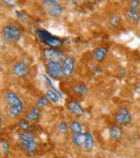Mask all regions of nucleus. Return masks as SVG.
Returning a JSON list of instances; mask_svg holds the SVG:
<instances>
[{
    "label": "nucleus",
    "instance_id": "1",
    "mask_svg": "<svg viewBox=\"0 0 140 158\" xmlns=\"http://www.w3.org/2000/svg\"><path fill=\"white\" fill-rule=\"evenodd\" d=\"M5 98L8 103V111L11 117H18L23 113V107L19 97L13 92H7L5 94Z\"/></svg>",
    "mask_w": 140,
    "mask_h": 158
},
{
    "label": "nucleus",
    "instance_id": "2",
    "mask_svg": "<svg viewBox=\"0 0 140 158\" xmlns=\"http://www.w3.org/2000/svg\"><path fill=\"white\" fill-rule=\"evenodd\" d=\"M19 139H20L21 145L26 151V152L30 156L34 155L35 152H36V148H37V142L33 134L30 131H24L19 135Z\"/></svg>",
    "mask_w": 140,
    "mask_h": 158
},
{
    "label": "nucleus",
    "instance_id": "3",
    "mask_svg": "<svg viewBox=\"0 0 140 158\" xmlns=\"http://www.w3.org/2000/svg\"><path fill=\"white\" fill-rule=\"evenodd\" d=\"M72 142L76 146L85 150H92L93 147V138L89 132L72 134Z\"/></svg>",
    "mask_w": 140,
    "mask_h": 158
},
{
    "label": "nucleus",
    "instance_id": "4",
    "mask_svg": "<svg viewBox=\"0 0 140 158\" xmlns=\"http://www.w3.org/2000/svg\"><path fill=\"white\" fill-rule=\"evenodd\" d=\"M2 36L8 41H18L21 38V32L17 26L15 25H6L2 29Z\"/></svg>",
    "mask_w": 140,
    "mask_h": 158
},
{
    "label": "nucleus",
    "instance_id": "5",
    "mask_svg": "<svg viewBox=\"0 0 140 158\" xmlns=\"http://www.w3.org/2000/svg\"><path fill=\"white\" fill-rule=\"evenodd\" d=\"M42 5L46 12L51 16L58 17L62 14V6L56 0H45V1L42 2Z\"/></svg>",
    "mask_w": 140,
    "mask_h": 158
},
{
    "label": "nucleus",
    "instance_id": "6",
    "mask_svg": "<svg viewBox=\"0 0 140 158\" xmlns=\"http://www.w3.org/2000/svg\"><path fill=\"white\" fill-rule=\"evenodd\" d=\"M132 120V116L130 111L125 109V108H120L115 116H114V121L118 123V124H121V125H126L128 124Z\"/></svg>",
    "mask_w": 140,
    "mask_h": 158
},
{
    "label": "nucleus",
    "instance_id": "7",
    "mask_svg": "<svg viewBox=\"0 0 140 158\" xmlns=\"http://www.w3.org/2000/svg\"><path fill=\"white\" fill-rule=\"evenodd\" d=\"M47 70L50 76L54 79H58L63 76V66L60 62L55 61H49L47 63Z\"/></svg>",
    "mask_w": 140,
    "mask_h": 158
},
{
    "label": "nucleus",
    "instance_id": "8",
    "mask_svg": "<svg viewBox=\"0 0 140 158\" xmlns=\"http://www.w3.org/2000/svg\"><path fill=\"white\" fill-rule=\"evenodd\" d=\"M75 69V62L71 56H65L63 63V74L65 78H70L72 76Z\"/></svg>",
    "mask_w": 140,
    "mask_h": 158
},
{
    "label": "nucleus",
    "instance_id": "9",
    "mask_svg": "<svg viewBox=\"0 0 140 158\" xmlns=\"http://www.w3.org/2000/svg\"><path fill=\"white\" fill-rule=\"evenodd\" d=\"M43 56L49 61H55V62H60L64 58L63 53L60 51L53 48L43 50Z\"/></svg>",
    "mask_w": 140,
    "mask_h": 158
},
{
    "label": "nucleus",
    "instance_id": "10",
    "mask_svg": "<svg viewBox=\"0 0 140 158\" xmlns=\"http://www.w3.org/2000/svg\"><path fill=\"white\" fill-rule=\"evenodd\" d=\"M29 71V69H28V65L26 64L25 62L23 61H21V62H18L16 64L13 66L12 68V72L13 74L16 76V77H24L25 75H27Z\"/></svg>",
    "mask_w": 140,
    "mask_h": 158
},
{
    "label": "nucleus",
    "instance_id": "11",
    "mask_svg": "<svg viewBox=\"0 0 140 158\" xmlns=\"http://www.w3.org/2000/svg\"><path fill=\"white\" fill-rule=\"evenodd\" d=\"M126 18L128 21H130L132 23L136 24L139 22V10L138 9H134V8H128L126 10Z\"/></svg>",
    "mask_w": 140,
    "mask_h": 158
},
{
    "label": "nucleus",
    "instance_id": "12",
    "mask_svg": "<svg viewBox=\"0 0 140 158\" xmlns=\"http://www.w3.org/2000/svg\"><path fill=\"white\" fill-rule=\"evenodd\" d=\"M109 135L111 139L118 140V139H121V137L123 135V131H122L121 127H120L118 125H111L109 128Z\"/></svg>",
    "mask_w": 140,
    "mask_h": 158
},
{
    "label": "nucleus",
    "instance_id": "13",
    "mask_svg": "<svg viewBox=\"0 0 140 158\" xmlns=\"http://www.w3.org/2000/svg\"><path fill=\"white\" fill-rule=\"evenodd\" d=\"M66 107L70 111L76 115H80V114L84 113V110L82 109V107L79 104V102H77L75 100L68 101L66 104Z\"/></svg>",
    "mask_w": 140,
    "mask_h": 158
},
{
    "label": "nucleus",
    "instance_id": "14",
    "mask_svg": "<svg viewBox=\"0 0 140 158\" xmlns=\"http://www.w3.org/2000/svg\"><path fill=\"white\" fill-rule=\"evenodd\" d=\"M108 53V49L105 47H98L93 51V59L96 62H101L104 60Z\"/></svg>",
    "mask_w": 140,
    "mask_h": 158
},
{
    "label": "nucleus",
    "instance_id": "15",
    "mask_svg": "<svg viewBox=\"0 0 140 158\" xmlns=\"http://www.w3.org/2000/svg\"><path fill=\"white\" fill-rule=\"evenodd\" d=\"M39 117V110L38 108H32L26 113V120L28 122H35Z\"/></svg>",
    "mask_w": 140,
    "mask_h": 158
},
{
    "label": "nucleus",
    "instance_id": "16",
    "mask_svg": "<svg viewBox=\"0 0 140 158\" xmlns=\"http://www.w3.org/2000/svg\"><path fill=\"white\" fill-rule=\"evenodd\" d=\"M37 36L39 37V39L41 40V41H43L44 43L49 40V39H51V37H52V35L51 34V33H49L48 31H46V30H40V29H39V30H37Z\"/></svg>",
    "mask_w": 140,
    "mask_h": 158
},
{
    "label": "nucleus",
    "instance_id": "17",
    "mask_svg": "<svg viewBox=\"0 0 140 158\" xmlns=\"http://www.w3.org/2000/svg\"><path fill=\"white\" fill-rule=\"evenodd\" d=\"M73 91L77 94H80V96H85L86 93H87V87L85 84L83 83H78V84H75L73 87H72Z\"/></svg>",
    "mask_w": 140,
    "mask_h": 158
},
{
    "label": "nucleus",
    "instance_id": "18",
    "mask_svg": "<svg viewBox=\"0 0 140 158\" xmlns=\"http://www.w3.org/2000/svg\"><path fill=\"white\" fill-rule=\"evenodd\" d=\"M70 127H71V130L73 132L72 134H80V133H82V130H83L81 123H80L77 121L71 122V123H70Z\"/></svg>",
    "mask_w": 140,
    "mask_h": 158
},
{
    "label": "nucleus",
    "instance_id": "19",
    "mask_svg": "<svg viewBox=\"0 0 140 158\" xmlns=\"http://www.w3.org/2000/svg\"><path fill=\"white\" fill-rule=\"evenodd\" d=\"M46 96L48 97V98H49L51 102H53V103H57V102H58L59 98H58V96H57V93H55V92H53V91H51V90H48L47 93H46Z\"/></svg>",
    "mask_w": 140,
    "mask_h": 158
},
{
    "label": "nucleus",
    "instance_id": "20",
    "mask_svg": "<svg viewBox=\"0 0 140 158\" xmlns=\"http://www.w3.org/2000/svg\"><path fill=\"white\" fill-rule=\"evenodd\" d=\"M0 147H1V152L4 155H7L10 151V145L6 139H2L0 142Z\"/></svg>",
    "mask_w": 140,
    "mask_h": 158
},
{
    "label": "nucleus",
    "instance_id": "21",
    "mask_svg": "<svg viewBox=\"0 0 140 158\" xmlns=\"http://www.w3.org/2000/svg\"><path fill=\"white\" fill-rule=\"evenodd\" d=\"M120 22H121V17H120L118 14H114V15H112V16L109 18V24H110L111 26H113V27L117 26V25L120 23Z\"/></svg>",
    "mask_w": 140,
    "mask_h": 158
},
{
    "label": "nucleus",
    "instance_id": "22",
    "mask_svg": "<svg viewBox=\"0 0 140 158\" xmlns=\"http://www.w3.org/2000/svg\"><path fill=\"white\" fill-rule=\"evenodd\" d=\"M47 104H48V97H47V96H42V97H40V98L38 99L37 103H36V105H37L38 108H43V107H45Z\"/></svg>",
    "mask_w": 140,
    "mask_h": 158
},
{
    "label": "nucleus",
    "instance_id": "23",
    "mask_svg": "<svg viewBox=\"0 0 140 158\" xmlns=\"http://www.w3.org/2000/svg\"><path fill=\"white\" fill-rule=\"evenodd\" d=\"M18 126L21 129H27L29 128V123L26 119H21L18 123Z\"/></svg>",
    "mask_w": 140,
    "mask_h": 158
},
{
    "label": "nucleus",
    "instance_id": "24",
    "mask_svg": "<svg viewBox=\"0 0 140 158\" xmlns=\"http://www.w3.org/2000/svg\"><path fill=\"white\" fill-rule=\"evenodd\" d=\"M58 129L61 131V132H64V131H66L67 129V125L65 123H60L59 125H58Z\"/></svg>",
    "mask_w": 140,
    "mask_h": 158
},
{
    "label": "nucleus",
    "instance_id": "25",
    "mask_svg": "<svg viewBox=\"0 0 140 158\" xmlns=\"http://www.w3.org/2000/svg\"><path fill=\"white\" fill-rule=\"evenodd\" d=\"M44 78L46 79V81H47V83L51 86V87H52V84H51V80L47 77V76H44Z\"/></svg>",
    "mask_w": 140,
    "mask_h": 158
}]
</instances>
